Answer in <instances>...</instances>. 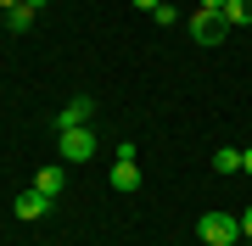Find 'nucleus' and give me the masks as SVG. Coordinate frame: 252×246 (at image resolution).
<instances>
[{
	"label": "nucleus",
	"mask_w": 252,
	"mask_h": 246,
	"mask_svg": "<svg viewBox=\"0 0 252 246\" xmlns=\"http://www.w3.org/2000/svg\"><path fill=\"white\" fill-rule=\"evenodd\" d=\"M11 6H23V0H0V17H6V11H11Z\"/></svg>",
	"instance_id": "f3484780"
},
{
	"label": "nucleus",
	"mask_w": 252,
	"mask_h": 246,
	"mask_svg": "<svg viewBox=\"0 0 252 246\" xmlns=\"http://www.w3.org/2000/svg\"><path fill=\"white\" fill-rule=\"evenodd\" d=\"M202 11H219V17H224V0H202Z\"/></svg>",
	"instance_id": "ddd939ff"
},
{
	"label": "nucleus",
	"mask_w": 252,
	"mask_h": 246,
	"mask_svg": "<svg viewBox=\"0 0 252 246\" xmlns=\"http://www.w3.org/2000/svg\"><path fill=\"white\" fill-rule=\"evenodd\" d=\"M224 23L230 28H247L252 23V0H224Z\"/></svg>",
	"instance_id": "6e6552de"
},
{
	"label": "nucleus",
	"mask_w": 252,
	"mask_h": 246,
	"mask_svg": "<svg viewBox=\"0 0 252 246\" xmlns=\"http://www.w3.org/2000/svg\"><path fill=\"white\" fill-rule=\"evenodd\" d=\"M112 191H140V168L135 163H118L112 168Z\"/></svg>",
	"instance_id": "0eeeda50"
},
{
	"label": "nucleus",
	"mask_w": 252,
	"mask_h": 246,
	"mask_svg": "<svg viewBox=\"0 0 252 246\" xmlns=\"http://www.w3.org/2000/svg\"><path fill=\"white\" fill-rule=\"evenodd\" d=\"M241 235H247V241H252V207H247V213H241Z\"/></svg>",
	"instance_id": "f8f14e48"
},
{
	"label": "nucleus",
	"mask_w": 252,
	"mask_h": 246,
	"mask_svg": "<svg viewBox=\"0 0 252 246\" xmlns=\"http://www.w3.org/2000/svg\"><path fill=\"white\" fill-rule=\"evenodd\" d=\"M23 6H28V11H45V6H51V0H23Z\"/></svg>",
	"instance_id": "4468645a"
},
{
	"label": "nucleus",
	"mask_w": 252,
	"mask_h": 246,
	"mask_svg": "<svg viewBox=\"0 0 252 246\" xmlns=\"http://www.w3.org/2000/svg\"><path fill=\"white\" fill-rule=\"evenodd\" d=\"M51 201H56V196H45V191H34V185H28V191H17L11 213H17L23 224H34V219H45V213H51Z\"/></svg>",
	"instance_id": "20e7f679"
},
{
	"label": "nucleus",
	"mask_w": 252,
	"mask_h": 246,
	"mask_svg": "<svg viewBox=\"0 0 252 246\" xmlns=\"http://www.w3.org/2000/svg\"><path fill=\"white\" fill-rule=\"evenodd\" d=\"M90 157H95L90 123H84V129H62V163H90Z\"/></svg>",
	"instance_id": "7ed1b4c3"
},
{
	"label": "nucleus",
	"mask_w": 252,
	"mask_h": 246,
	"mask_svg": "<svg viewBox=\"0 0 252 246\" xmlns=\"http://www.w3.org/2000/svg\"><path fill=\"white\" fill-rule=\"evenodd\" d=\"M90 118H95V101H90V95H73L67 107L56 112V135H62V129H84Z\"/></svg>",
	"instance_id": "39448f33"
},
{
	"label": "nucleus",
	"mask_w": 252,
	"mask_h": 246,
	"mask_svg": "<svg viewBox=\"0 0 252 246\" xmlns=\"http://www.w3.org/2000/svg\"><path fill=\"white\" fill-rule=\"evenodd\" d=\"M62 185H67V168H39L34 173V191H45V196H62Z\"/></svg>",
	"instance_id": "423d86ee"
},
{
	"label": "nucleus",
	"mask_w": 252,
	"mask_h": 246,
	"mask_svg": "<svg viewBox=\"0 0 252 246\" xmlns=\"http://www.w3.org/2000/svg\"><path fill=\"white\" fill-rule=\"evenodd\" d=\"M135 6H140V11H157V6H162V0H135Z\"/></svg>",
	"instance_id": "2eb2a0df"
},
{
	"label": "nucleus",
	"mask_w": 252,
	"mask_h": 246,
	"mask_svg": "<svg viewBox=\"0 0 252 246\" xmlns=\"http://www.w3.org/2000/svg\"><path fill=\"white\" fill-rule=\"evenodd\" d=\"M213 173H241V151H235V146H219L213 151Z\"/></svg>",
	"instance_id": "1a4fd4ad"
},
{
	"label": "nucleus",
	"mask_w": 252,
	"mask_h": 246,
	"mask_svg": "<svg viewBox=\"0 0 252 246\" xmlns=\"http://www.w3.org/2000/svg\"><path fill=\"white\" fill-rule=\"evenodd\" d=\"M28 23H34L28 6H11V11H6V28H11V34H28Z\"/></svg>",
	"instance_id": "9d476101"
},
{
	"label": "nucleus",
	"mask_w": 252,
	"mask_h": 246,
	"mask_svg": "<svg viewBox=\"0 0 252 246\" xmlns=\"http://www.w3.org/2000/svg\"><path fill=\"white\" fill-rule=\"evenodd\" d=\"M224 34H230V23L219 17V11H196V17H190V39H196V45H224Z\"/></svg>",
	"instance_id": "f03ea898"
},
{
	"label": "nucleus",
	"mask_w": 252,
	"mask_h": 246,
	"mask_svg": "<svg viewBox=\"0 0 252 246\" xmlns=\"http://www.w3.org/2000/svg\"><path fill=\"white\" fill-rule=\"evenodd\" d=\"M241 168H247V173H252V146H247V151H241Z\"/></svg>",
	"instance_id": "dca6fc26"
},
{
	"label": "nucleus",
	"mask_w": 252,
	"mask_h": 246,
	"mask_svg": "<svg viewBox=\"0 0 252 246\" xmlns=\"http://www.w3.org/2000/svg\"><path fill=\"white\" fill-rule=\"evenodd\" d=\"M152 17H157V23H162V28H174V23H180V11H174V6H168V0H162V6H157V11H152Z\"/></svg>",
	"instance_id": "9b49d317"
},
{
	"label": "nucleus",
	"mask_w": 252,
	"mask_h": 246,
	"mask_svg": "<svg viewBox=\"0 0 252 246\" xmlns=\"http://www.w3.org/2000/svg\"><path fill=\"white\" fill-rule=\"evenodd\" d=\"M196 235L207 246H235V241H241V219H230V213H202V219H196Z\"/></svg>",
	"instance_id": "f257e3e1"
}]
</instances>
